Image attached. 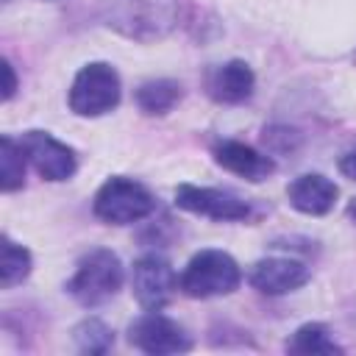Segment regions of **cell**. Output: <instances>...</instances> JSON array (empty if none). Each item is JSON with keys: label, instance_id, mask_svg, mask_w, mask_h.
I'll list each match as a JSON object with an SVG mask.
<instances>
[{"label": "cell", "instance_id": "1", "mask_svg": "<svg viewBox=\"0 0 356 356\" xmlns=\"http://www.w3.org/2000/svg\"><path fill=\"white\" fill-rule=\"evenodd\" d=\"M120 286H122L120 256L106 248H95L86 256H81L72 278L67 281V292L86 309L106 303L108 298L117 295Z\"/></svg>", "mask_w": 356, "mask_h": 356}, {"label": "cell", "instance_id": "2", "mask_svg": "<svg viewBox=\"0 0 356 356\" xmlns=\"http://www.w3.org/2000/svg\"><path fill=\"white\" fill-rule=\"evenodd\" d=\"M242 281L236 259L225 250H200L189 259L181 273V289L189 298H220L231 295Z\"/></svg>", "mask_w": 356, "mask_h": 356}, {"label": "cell", "instance_id": "3", "mask_svg": "<svg viewBox=\"0 0 356 356\" xmlns=\"http://www.w3.org/2000/svg\"><path fill=\"white\" fill-rule=\"evenodd\" d=\"M70 108L78 117H100L120 103V75L106 61H92L78 70L70 86Z\"/></svg>", "mask_w": 356, "mask_h": 356}, {"label": "cell", "instance_id": "4", "mask_svg": "<svg viewBox=\"0 0 356 356\" xmlns=\"http://www.w3.org/2000/svg\"><path fill=\"white\" fill-rule=\"evenodd\" d=\"M92 209H95L97 220H103V222L128 225V222L145 220V217L156 209V200H153V195L147 192V186H142L139 181L114 175V178H108V181L97 189Z\"/></svg>", "mask_w": 356, "mask_h": 356}, {"label": "cell", "instance_id": "5", "mask_svg": "<svg viewBox=\"0 0 356 356\" xmlns=\"http://www.w3.org/2000/svg\"><path fill=\"white\" fill-rule=\"evenodd\" d=\"M131 286H134V298L139 300V306L156 312L172 300V295L178 289V275L164 256L147 253L134 261Z\"/></svg>", "mask_w": 356, "mask_h": 356}, {"label": "cell", "instance_id": "6", "mask_svg": "<svg viewBox=\"0 0 356 356\" xmlns=\"http://www.w3.org/2000/svg\"><path fill=\"white\" fill-rule=\"evenodd\" d=\"M128 342L134 348H139L142 353L150 356H164V353H184L192 348L189 334L170 317H164L159 309L156 312H145L142 317H136L128 328Z\"/></svg>", "mask_w": 356, "mask_h": 356}, {"label": "cell", "instance_id": "7", "mask_svg": "<svg viewBox=\"0 0 356 356\" xmlns=\"http://www.w3.org/2000/svg\"><path fill=\"white\" fill-rule=\"evenodd\" d=\"M175 206L189 214H200L217 222H234L250 214L248 203L236 197L234 192L214 189V186H195V184H181L175 189Z\"/></svg>", "mask_w": 356, "mask_h": 356}, {"label": "cell", "instance_id": "8", "mask_svg": "<svg viewBox=\"0 0 356 356\" xmlns=\"http://www.w3.org/2000/svg\"><path fill=\"white\" fill-rule=\"evenodd\" d=\"M25 159L33 164V170L44 178V181H67L75 175V150L64 142H58L56 136H50L47 131H28L19 139Z\"/></svg>", "mask_w": 356, "mask_h": 356}, {"label": "cell", "instance_id": "9", "mask_svg": "<svg viewBox=\"0 0 356 356\" xmlns=\"http://www.w3.org/2000/svg\"><path fill=\"white\" fill-rule=\"evenodd\" d=\"M248 281L261 295H286L309 281V267L289 256H267L250 267Z\"/></svg>", "mask_w": 356, "mask_h": 356}, {"label": "cell", "instance_id": "10", "mask_svg": "<svg viewBox=\"0 0 356 356\" xmlns=\"http://www.w3.org/2000/svg\"><path fill=\"white\" fill-rule=\"evenodd\" d=\"M214 161L222 170H228V172H234V175H239L245 181H253V184L264 181L267 175L275 172V161L270 156H264L256 147H250L245 142H236V139L217 142L214 145Z\"/></svg>", "mask_w": 356, "mask_h": 356}, {"label": "cell", "instance_id": "11", "mask_svg": "<svg viewBox=\"0 0 356 356\" xmlns=\"http://www.w3.org/2000/svg\"><path fill=\"white\" fill-rule=\"evenodd\" d=\"M337 184L320 172H306V175H298L289 186H286V197H289V206L300 214H312V217H320V214H328L337 203Z\"/></svg>", "mask_w": 356, "mask_h": 356}, {"label": "cell", "instance_id": "12", "mask_svg": "<svg viewBox=\"0 0 356 356\" xmlns=\"http://www.w3.org/2000/svg\"><path fill=\"white\" fill-rule=\"evenodd\" d=\"M253 86H256V75H253V70H250L245 61H239V58L220 64V67L209 75V95H211L217 103H225V106L245 103V100L253 95Z\"/></svg>", "mask_w": 356, "mask_h": 356}, {"label": "cell", "instance_id": "13", "mask_svg": "<svg viewBox=\"0 0 356 356\" xmlns=\"http://www.w3.org/2000/svg\"><path fill=\"white\" fill-rule=\"evenodd\" d=\"M178 100H181V83L170 78L147 81L136 89V106L145 114H167Z\"/></svg>", "mask_w": 356, "mask_h": 356}, {"label": "cell", "instance_id": "14", "mask_svg": "<svg viewBox=\"0 0 356 356\" xmlns=\"http://www.w3.org/2000/svg\"><path fill=\"white\" fill-rule=\"evenodd\" d=\"M286 350L292 353H303V356H331V353H342V348L331 339L328 328L320 323H306L300 325L292 339L286 342Z\"/></svg>", "mask_w": 356, "mask_h": 356}, {"label": "cell", "instance_id": "15", "mask_svg": "<svg viewBox=\"0 0 356 356\" xmlns=\"http://www.w3.org/2000/svg\"><path fill=\"white\" fill-rule=\"evenodd\" d=\"M31 273V253L17 245L14 239L3 236V245H0V286L3 289H11L17 284H22Z\"/></svg>", "mask_w": 356, "mask_h": 356}, {"label": "cell", "instance_id": "16", "mask_svg": "<svg viewBox=\"0 0 356 356\" xmlns=\"http://www.w3.org/2000/svg\"><path fill=\"white\" fill-rule=\"evenodd\" d=\"M25 184V150L11 136L0 139V186L3 192H14Z\"/></svg>", "mask_w": 356, "mask_h": 356}, {"label": "cell", "instance_id": "17", "mask_svg": "<svg viewBox=\"0 0 356 356\" xmlns=\"http://www.w3.org/2000/svg\"><path fill=\"white\" fill-rule=\"evenodd\" d=\"M72 337L83 353H106L114 345V331L97 317H86L83 323H78Z\"/></svg>", "mask_w": 356, "mask_h": 356}, {"label": "cell", "instance_id": "18", "mask_svg": "<svg viewBox=\"0 0 356 356\" xmlns=\"http://www.w3.org/2000/svg\"><path fill=\"white\" fill-rule=\"evenodd\" d=\"M3 75H6V86H3V100H11L14 89H17V78H14V67L8 61H3Z\"/></svg>", "mask_w": 356, "mask_h": 356}, {"label": "cell", "instance_id": "19", "mask_svg": "<svg viewBox=\"0 0 356 356\" xmlns=\"http://www.w3.org/2000/svg\"><path fill=\"white\" fill-rule=\"evenodd\" d=\"M339 172H342L345 178L356 181V153H345V156L339 159Z\"/></svg>", "mask_w": 356, "mask_h": 356}, {"label": "cell", "instance_id": "20", "mask_svg": "<svg viewBox=\"0 0 356 356\" xmlns=\"http://www.w3.org/2000/svg\"><path fill=\"white\" fill-rule=\"evenodd\" d=\"M348 217H350V220L356 222V197H353V200L348 203Z\"/></svg>", "mask_w": 356, "mask_h": 356}]
</instances>
